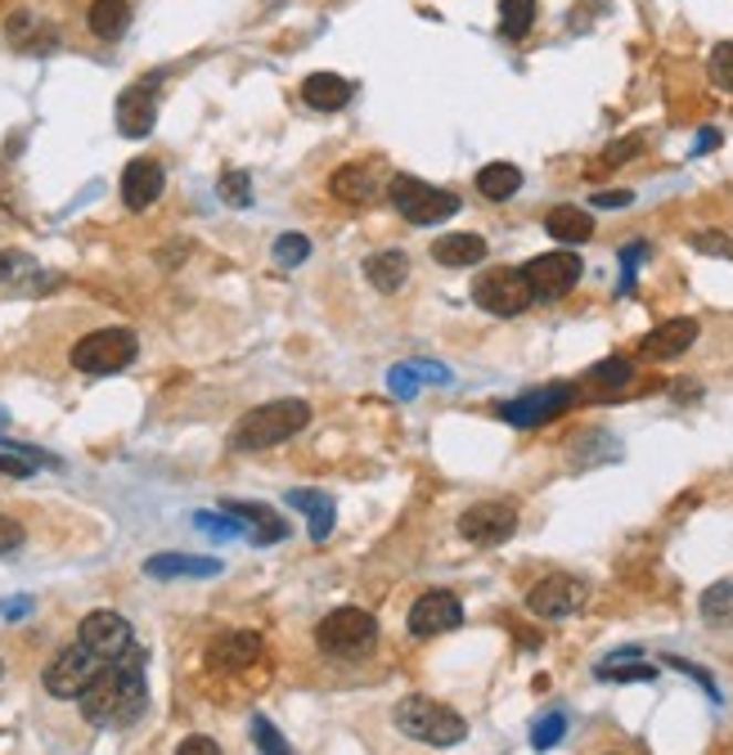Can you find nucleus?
Wrapping results in <instances>:
<instances>
[{"mask_svg": "<svg viewBox=\"0 0 733 755\" xmlns=\"http://www.w3.org/2000/svg\"><path fill=\"white\" fill-rule=\"evenodd\" d=\"M82 715L95 728H130L145 715L149 689H145V652L126 648L122 657L104 661V670L91 679V689L77 698Z\"/></svg>", "mask_w": 733, "mask_h": 755, "instance_id": "1", "label": "nucleus"}, {"mask_svg": "<svg viewBox=\"0 0 733 755\" xmlns=\"http://www.w3.org/2000/svg\"><path fill=\"white\" fill-rule=\"evenodd\" d=\"M306 423H311V405H306V400H297V396L265 400V405L248 409V415L234 423L230 450H234V454H261V450L284 445V441H293L297 432H306Z\"/></svg>", "mask_w": 733, "mask_h": 755, "instance_id": "2", "label": "nucleus"}, {"mask_svg": "<svg viewBox=\"0 0 733 755\" xmlns=\"http://www.w3.org/2000/svg\"><path fill=\"white\" fill-rule=\"evenodd\" d=\"M315 643H320V652L338 657V661H360L378 643V621L365 607H333L315 626Z\"/></svg>", "mask_w": 733, "mask_h": 755, "instance_id": "3", "label": "nucleus"}, {"mask_svg": "<svg viewBox=\"0 0 733 755\" xmlns=\"http://www.w3.org/2000/svg\"><path fill=\"white\" fill-rule=\"evenodd\" d=\"M396 728L415 742H423V746H459L469 737V720L450 706H441V702H432V698H406L396 706Z\"/></svg>", "mask_w": 733, "mask_h": 755, "instance_id": "4", "label": "nucleus"}, {"mask_svg": "<svg viewBox=\"0 0 733 755\" xmlns=\"http://www.w3.org/2000/svg\"><path fill=\"white\" fill-rule=\"evenodd\" d=\"M387 202L396 212H401L410 226H441V221H450L463 202H459V193H450V189H437V185H428V180H419V176H391L387 180Z\"/></svg>", "mask_w": 733, "mask_h": 755, "instance_id": "5", "label": "nucleus"}, {"mask_svg": "<svg viewBox=\"0 0 733 755\" xmlns=\"http://www.w3.org/2000/svg\"><path fill=\"white\" fill-rule=\"evenodd\" d=\"M136 356H140V337L130 328H95L73 347V369H82L91 378H104V374L126 369Z\"/></svg>", "mask_w": 733, "mask_h": 755, "instance_id": "6", "label": "nucleus"}, {"mask_svg": "<svg viewBox=\"0 0 733 755\" xmlns=\"http://www.w3.org/2000/svg\"><path fill=\"white\" fill-rule=\"evenodd\" d=\"M580 274H585V265H580V256L567 252V248L541 252V256H531V261L522 265V280H526V289H531V297H536V302H558V297H567V293L580 284Z\"/></svg>", "mask_w": 733, "mask_h": 755, "instance_id": "7", "label": "nucleus"}, {"mask_svg": "<svg viewBox=\"0 0 733 755\" xmlns=\"http://www.w3.org/2000/svg\"><path fill=\"white\" fill-rule=\"evenodd\" d=\"M473 302L486 311V315H500V319H513V315H522L531 302V289H526V280H522V270H513V265H500V270H482L478 274V284H473Z\"/></svg>", "mask_w": 733, "mask_h": 755, "instance_id": "8", "label": "nucleus"}, {"mask_svg": "<svg viewBox=\"0 0 733 755\" xmlns=\"http://www.w3.org/2000/svg\"><path fill=\"white\" fill-rule=\"evenodd\" d=\"M104 670V657H95L91 648H82V643H73V648H63L50 665H45V674H41V683H45V693L50 698H82L86 689H91V679Z\"/></svg>", "mask_w": 733, "mask_h": 755, "instance_id": "9", "label": "nucleus"}, {"mask_svg": "<svg viewBox=\"0 0 733 755\" xmlns=\"http://www.w3.org/2000/svg\"><path fill=\"white\" fill-rule=\"evenodd\" d=\"M576 396H580V391H576L572 382H554V387H541V391H526V396H517V400H504L495 415H500L504 423H513V428H541V423L558 419L563 409H572Z\"/></svg>", "mask_w": 733, "mask_h": 755, "instance_id": "10", "label": "nucleus"}, {"mask_svg": "<svg viewBox=\"0 0 733 755\" xmlns=\"http://www.w3.org/2000/svg\"><path fill=\"white\" fill-rule=\"evenodd\" d=\"M513 531H517V508L504 504V500L473 504V508H463V517H459V535L469 544H482V548L513 539Z\"/></svg>", "mask_w": 733, "mask_h": 755, "instance_id": "11", "label": "nucleus"}, {"mask_svg": "<svg viewBox=\"0 0 733 755\" xmlns=\"http://www.w3.org/2000/svg\"><path fill=\"white\" fill-rule=\"evenodd\" d=\"M459 626H463V602L450 589H428L410 607V635L415 639H437V635H450Z\"/></svg>", "mask_w": 733, "mask_h": 755, "instance_id": "12", "label": "nucleus"}, {"mask_svg": "<svg viewBox=\"0 0 733 755\" xmlns=\"http://www.w3.org/2000/svg\"><path fill=\"white\" fill-rule=\"evenodd\" d=\"M580 602H585V580L563 576V572L536 580V585H531V594H526V611L541 616V621H563V616H572Z\"/></svg>", "mask_w": 733, "mask_h": 755, "instance_id": "13", "label": "nucleus"}, {"mask_svg": "<svg viewBox=\"0 0 733 755\" xmlns=\"http://www.w3.org/2000/svg\"><path fill=\"white\" fill-rule=\"evenodd\" d=\"M77 643L91 648L95 657L113 661V657H122V652L130 648V621H126V616H117V611H108V607H100V611L82 616Z\"/></svg>", "mask_w": 733, "mask_h": 755, "instance_id": "14", "label": "nucleus"}, {"mask_svg": "<svg viewBox=\"0 0 733 755\" xmlns=\"http://www.w3.org/2000/svg\"><path fill=\"white\" fill-rule=\"evenodd\" d=\"M154 122H158V91H154V82H136V86H126L117 95V130L126 135V140H145V135L154 130Z\"/></svg>", "mask_w": 733, "mask_h": 755, "instance_id": "15", "label": "nucleus"}, {"mask_svg": "<svg viewBox=\"0 0 733 755\" xmlns=\"http://www.w3.org/2000/svg\"><path fill=\"white\" fill-rule=\"evenodd\" d=\"M226 517H234L239 535H248L252 544H280L289 539V522L271 508V504H248V500H226L221 504Z\"/></svg>", "mask_w": 733, "mask_h": 755, "instance_id": "16", "label": "nucleus"}, {"mask_svg": "<svg viewBox=\"0 0 733 755\" xmlns=\"http://www.w3.org/2000/svg\"><path fill=\"white\" fill-rule=\"evenodd\" d=\"M163 185H167L163 162L158 158H136V162H126V171H122V202L130 212H149L154 202L163 198Z\"/></svg>", "mask_w": 733, "mask_h": 755, "instance_id": "17", "label": "nucleus"}, {"mask_svg": "<svg viewBox=\"0 0 733 755\" xmlns=\"http://www.w3.org/2000/svg\"><path fill=\"white\" fill-rule=\"evenodd\" d=\"M698 319H689V315H680V319H666V324H657L643 342H639V356L643 360H680L693 342H698Z\"/></svg>", "mask_w": 733, "mask_h": 755, "instance_id": "18", "label": "nucleus"}, {"mask_svg": "<svg viewBox=\"0 0 733 755\" xmlns=\"http://www.w3.org/2000/svg\"><path fill=\"white\" fill-rule=\"evenodd\" d=\"M261 657V635L256 630H226L221 639H212L208 648V665L212 670H243Z\"/></svg>", "mask_w": 733, "mask_h": 755, "instance_id": "19", "label": "nucleus"}, {"mask_svg": "<svg viewBox=\"0 0 733 755\" xmlns=\"http://www.w3.org/2000/svg\"><path fill=\"white\" fill-rule=\"evenodd\" d=\"M145 576H154V580H208V576H221V558L154 554V558L145 563Z\"/></svg>", "mask_w": 733, "mask_h": 755, "instance_id": "20", "label": "nucleus"}, {"mask_svg": "<svg viewBox=\"0 0 733 755\" xmlns=\"http://www.w3.org/2000/svg\"><path fill=\"white\" fill-rule=\"evenodd\" d=\"M352 82L347 77H338V73H311L306 82H302V99H306V108H315V113H338V108H347L352 104Z\"/></svg>", "mask_w": 733, "mask_h": 755, "instance_id": "21", "label": "nucleus"}, {"mask_svg": "<svg viewBox=\"0 0 733 755\" xmlns=\"http://www.w3.org/2000/svg\"><path fill=\"white\" fill-rule=\"evenodd\" d=\"M289 504L297 513H306V526H311L315 544H324L333 535V522H338V504H333V495H324V491H289Z\"/></svg>", "mask_w": 733, "mask_h": 755, "instance_id": "22", "label": "nucleus"}, {"mask_svg": "<svg viewBox=\"0 0 733 755\" xmlns=\"http://www.w3.org/2000/svg\"><path fill=\"white\" fill-rule=\"evenodd\" d=\"M423 382L446 387V382H450V369H446V365H432V360H415V365H391V374H387L391 396H401V400H410Z\"/></svg>", "mask_w": 733, "mask_h": 755, "instance_id": "23", "label": "nucleus"}, {"mask_svg": "<svg viewBox=\"0 0 733 755\" xmlns=\"http://www.w3.org/2000/svg\"><path fill=\"white\" fill-rule=\"evenodd\" d=\"M10 45H19L23 54H50L54 45H59V32L54 28H45L36 14H28V10H19V14H10Z\"/></svg>", "mask_w": 733, "mask_h": 755, "instance_id": "24", "label": "nucleus"}, {"mask_svg": "<svg viewBox=\"0 0 733 755\" xmlns=\"http://www.w3.org/2000/svg\"><path fill=\"white\" fill-rule=\"evenodd\" d=\"M365 280L378 289V293H396L406 280H410V256L406 252H396V248H387V252H374L369 261H365Z\"/></svg>", "mask_w": 733, "mask_h": 755, "instance_id": "25", "label": "nucleus"}, {"mask_svg": "<svg viewBox=\"0 0 733 755\" xmlns=\"http://www.w3.org/2000/svg\"><path fill=\"white\" fill-rule=\"evenodd\" d=\"M486 256V239L482 234H473V230H463V234H441L437 243H432V261H441V265H478Z\"/></svg>", "mask_w": 733, "mask_h": 755, "instance_id": "26", "label": "nucleus"}, {"mask_svg": "<svg viewBox=\"0 0 733 755\" xmlns=\"http://www.w3.org/2000/svg\"><path fill=\"white\" fill-rule=\"evenodd\" d=\"M545 234L558 239V243H589L594 239V217L585 208H572V202H563V208H554L545 217Z\"/></svg>", "mask_w": 733, "mask_h": 755, "instance_id": "27", "label": "nucleus"}, {"mask_svg": "<svg viewBox=\"0 0 733 755\" xmlns=\"http://www.w3.org/2000/svg\"><path fill=\"white\" fill-rule=\"evenodd\" d=\"M630 382H635V360H630V356H608V360H598V365L585 374V387H589L594 396L626 391Z\"/></svg>", "mask_w": 733, "mask_h": 755, "instance_id": "28", "label": "nucleus"}, {"mask_svg": "<svg viewBox=\"0 0 733 755\" xmlns=\"http://www.w3.org/2000/svg\"><path fill=\"white\" fill-rule=\"evenodd\" d=\"M86 28L100 41H122L126 28H130V6H126V0H95L91 14H86Z\"/></svg>", "mask_w": 733, "mask_h": 755, "instance_id": "29", "label": "nucleus"}, {"mask_svg": "<svg viewBox=\"0 0 733 755\" xmlns=\"http://www.w3.org/2000/svg\"><path fill=\"white\" fill-rule=\"evenodd\" d=\"M517 189H522V171H517L513 162H486V167L478 171V193L491 198V202H504V198H513Z\"/></svg>", "mask_w": 733, "mask_h": 755, "instance_id": "30", "label": "nucleus"}, {"mask_svg": "<svg viewBox=\"0 0 733 755\" xmlns=\"http://www.w3.org/2000/svg\"><path fill=\"white\" fill-rule=\"evenodd\" d=\"M328 189H333V198H343V202H365V198L374 193L369 167H365V162H352V167H343L338 176L328 180Z\"/></svg>", "mask_w": 733, "mask_h": 755, "instance_id": "31", "label": "nucleus"}, {"mask_svg": "<svg viewBox=\"0 0 733 755\" xmlns=\"http://www.w3.org/2000/svg\"><path fill=\"white\" fill-rule=\"evenodd\" d=\"M536 28V0H500V32L509 41H522Z\"/></svg>", "mask_w": 733, "mask_h": 755, "instance_id": "32", "label": "nucleus"}, {"mask_svg": "<svg viewBox=\"0 0 733 755\" xmlns=\"http://www.w3.org/2000/svg\"><path fill=\"white\" fill-rule=\"evenodd\" d=\"M598 679H604V683H652L657 679V665H648V661H604V665H598L594 670Z\"/></svg>", "mask_w": 733, "mask_h": 755, "instance_id": "33", "label": "nucleus"}, {"mask_svg": "<svg viewBox=\"0 0 733 755\" xmlns=\"http://www.w3.org/2000/svg\"><path fill=\"white\" fill-rule=\"evenodd\" d=\"M706 73H711V82H715L724 95H733V41H720V45L711 50Z\"/></svg>", "mask_w": 733, "mask_h": 755, "instance_id": "34", "label": "nucleus"}, {"mask_svg": "<svg viewBox=\"0 0 733 755\" xmlns=\"http://www.w3.org/2000/svg\"><path fill=\"white\" fill-rule=\"evenodd\" d=\"M563 733H567V715L563 711H549L545 720H536V728H531V746H536V751H554L563 742Z\"/></svg>", "mask_w": 733, "mask_h": 755, "instance_id": "35", "label": "nucleus"}, {"mask_svg": "<svg viewBox=\"0 0 733 755\" xmlns=\"http://www.w3.org/2000/svg\"><path fill=\"white\" fill-rule=\"evenodd\" d=\"M252 742L261 746V755H293L289 751V742L280 737V728L265 720V715H252Z\"/></svg>", "mask_w": 733, "mask_h": 755, "instance_id": "36", "label": "nucleus"}, {"mask_svg": "<svg viewBox=\"0 0 733 755\" xmlns=\"http://www.w3.org/2000/svg\"><path fill=\"white\" fill-rule=\"evenodd\" d=\"M306 256H311V239H306V234H280V239H275V261H280L284 270L302 265Z\"/></svg>", "mask_w": 733, "mask_h": 755, "instance_id": "37", "label": "nucleus"}, {"mask_svg": "<svg viewBox=\"0 0 733 755\" xmlns=\"http://www.w3.org/2000/svg\"><path fill=\"white\" fill-rule=\"evenodd\" d=\"M221 198L230 202V208H248V202H252V180L243 171H226L221 176Z\"/></svg>", "mask_w": 733, "mask_h": 755, "instance_id": "38", "label": "nucleus"}, {"mask_svg": "<svg viewBox=\"0 0 733 755\" xmlns=\"http://www.w3.org/2000/svg\"><path fill=\"white\" fill-rule=\"evenodd\" d=\"M693 248H698V252H706V256H724V261H733V239H729V234H720V230H698V234H693Z\"/></svg>", "mask_w": 733, "mask_h": 755, "instance_id": "39", "label": "nucleus"}, {"mask_svg": "<svg viewBox=\"0 0 733 755\" xmlns=\"http://www.w3.org/2000/svg\"><path fill=\"white\" fill-rule=\"evenodd\" d=\"M193 522H198V531H208L212 539H239V526L230 517H221V513H193Z\"/></svg>", "mask_w": 733, "mask_h": 755, "instance_id": "40", "label": "nucleus"}, {"mask_svg": "<svg viewBox=\"0 0 733 755\" xmlns=\"http://www.w3.org/2000/svg\"><path fill=\"white\" fill-rule=\"evenodd\" d=\"M733 607V580H720V585H711L706 594H702V611L706 616H724Z\"/></svg>", "mask_w": 733, "mask_h": 755, "instance_id": "41", "label": "nucleus"}, {"mask_svg": "<svg viewBox=\"0 0 733 755\" xmlns=\"http://www.w3.org/2000/svg\"><path fill=\"white\" fill-rule=\"evenodd\" d=\"M639 154H643V140H639V135H626V140L608 145L604 167H626V162H630V158H639Z\"/></svg>", "mask_w": 733, "mask_h": 755, "instance_id": "42", "label": "nucleus"}, {"mask_svg": "<svg viewBox=\"0 0 733 755\" xmlns=\"http://www.w3.org/2000/svg\"><path fill=\"white\" fill-rule=\"evenodd\" d=\"M19 544H23V522H14V517L0 513V554H14Z\"/></svg>", "mask_w": 733, "mask_h": 755, "instance_id": "43", "label": "nucleus"}, {"mask_svg": "<svg viewBox=\"0 0 733 755\" xmlns=\"http://www.w3.org/2000/svg\"><path fill=\"white\" fill-rule=\"evenodd\" d=\"M176 755H221V746H217L212 737H203V733H193V737H185V742L176 746Z\"/></svg>", "mask_w": 733, "mask_h": 755, "instance_id": "44", "label": "nucleus"}, {"mask_svg": "<svg viewBox=\"0 0 733 755\" xmlns=\"http://www.w3.org/2000/svg\"><path fill=\"white\" fill-rule=\"evenodd\" d=\"M635 193L630 189H598L594 193V208H630Z\"/></svg>", "mask_w": 733, "mask_h": 755, "instance_id": "45", "label": "nucleus"}, {"mask_svg": "<svg viewBox=\"0 0 733 755\" xmlns=\"http://www.w3.org/2000/svg\"><path fill=\"white\" fill-rule=\"evenodd\" d=\"M666 665H676V670H680V674H693V679H698V683H702V689H706V693H711V698H715V702H720V689H715V683H711V674H706V670H698V665H693V661H680V657H671V661H666Z\"/></svg>", "mask_w": 733, "mask_h": 755, "instance_id": "46", "label": "nucleus"}, {"mask_svg": "<svg viewBox=\"0 0 733 755\" xmlns=\"http://www.w3.org/2000/svg\"><path fill=\"white\" fill-rule=\"evenodd\" d=\"M28 265V256L23 252H0V280H14V274Z\"/></svg>", "mask_w": 733, "mask_h": 755, "instance_id": "47", "label": "nucleus"}, {"mask_svg": "<svg viewBox=\"0 0 733 755\" xmlns=\"http://www.w3.org/2000/svg\"><path fill=\"white\" fill-rule=\"evenodd\" d=\"M0 674H6V661H0Z\"/></svg>", "mask_w": 733, "mask_h": 755, "instance_id": "48", "label": "nucleus"}]
</instances>
